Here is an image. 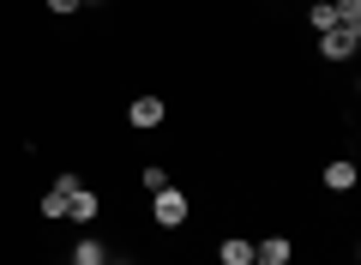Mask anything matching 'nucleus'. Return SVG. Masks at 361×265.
<instances>
[{"label": "nucleus", "instance_id": "ddd939ff", "mask_svg": "<svg viewBox=\"0 0 361 265\" xmlns=\"http://www.w3.org/2000/svg\"><path fill=\"white\" fill-rule=\"evenodd\" d=\"M78 6H103V0H78Z\"/></svg>", "mask_w": 361, "mask_h": 265}, {"label": "nucleus", "instance_id": "1a4fd4ad", "mask_svg": "<svg viewBox=\"0 0 361 265\" xmlns=\"http://www.w3.org/2000/svg\"><path fill=\"white\" fill-rule=\"evenodd\" d=\"M331 13H337V25L361 30V0H331Z\"/></svg>", "mask_w": 361, "mask_h": 265}, {"label": "nucleus", "instance_id": "0eeeda50", "mask_svg": "<svg viewBox=\"0 0 361 265\" xmlns=\"http://www.w3.org/2000/svg\"><path fill=\"white\" fill-rule=\"evenodd\" d=\"M325 187H331V193H349V187H355V163H331V169H325Z\"/></svg>", "mask_w": 361, "mask_h": 265}, {"label": "nucleus", "instance_id": "6e6552de", "mask_svg": "<svg viewBox=\"0 0 361 265\" xmlns=\"http://www.w3.org/2000/svg\"><path fill=\"white\" fill-rule=\"evenodd\" d=\"M73 265H109L103 241H78V247H73Z\"/></svg>", "mask_w": 361, "mask_h": 265}, {"label": "nucleus", "instance_id": "f8f14e48", "mask_svg": "<svg viewBox=\"0 0 361 265\" xmlns=\"http://www.w3.org/2000/svg\"><path fill=\"white\" fill-rule=\"evenodd\" d=\"M42 6H49V13H73L78 0H42Z\"/></svg>", "mask_w": 361, "mask_h": 265}, {"label": "nucleus", "instance_id": "7ed1b4c3", "mask_svg": "<svg viewBox=\"0 0 361 265\" xmlns=\"http://www.w3.org/2000/svg\"><path fill=\"white\" fill-rule=\"evenodd\" d=\"M163 114H169V109H163V97H139V102L127 109V121L145 133V126H163Z\"/></svg>", "mask_w": 361, "mask_h": 265}, {"label": "nucleus", "instance_id": "4468645a", "mask_svg": "<svg viewBox=\"0 0 361 265\" xmlns=\"http://www.w3.org/2000/svg\"><path fill=\"white\" fill-rule=\"evenodd\" d=\"M115 265H121V259H115Z\"/></svg>", "mask_w": 361, "mask_h": 265}, {"label": "nucleus", "instance_id": "9d476101", "mask_svg": "<svg viewBox=\"0 0 361 265\" xmlns=\"http://www.w3.org/2000/svg\"><path fill=\"white\" fill-rule=\"evenodd\" d=\"M42 217H66V193H61V187L42 193Z\"/></svg>", "mask_w": 361, "mask_h": 265}, {"label": "nucleus", "instance_id": "20e7f679", "mask_svg": "<svg viewBox=\"0 0 361 265\" xmlns=\"http://www.w3.org/2000/svg\"><path fill=\"white\" fill-rule=\"evenodd\" d=\"M66 217H73V223H90V217H97V193L73 187V193H66Z\"/></svg>", "mask_w": 361, "mask_h": 265}, {"label": "nucleus", "instance_id": "39448f33", "mask_svg": "<svg viewBox=\"0 0 361 265\" xmlns=\"http://www.w3.org/2000/svg\"><path fill=\"white\" fill-rule=\"evenodd\" d=\"M253 265H289V241H283V235H265V241L253 247Z\"/></svg>", "mask_w": 361, "mask_h": 265}, {"label": "nucleus", "instance_id": "f257e3e1", "mask_svg": "<svg viewBox=\"0 0 361 265\" xmlns=\"http://www.w3.org/2000/svg\"><path fill=\"white\" fill-rule=\"evenodd\" d=\"M355 49H361V30H349V25L319 30V54H325V61H349Z\"/></svg>", "mask_w": 361, "mask_h": 265}, {"label": "nucleus", "instance_id": "f03ea898", "mask_svg": "<svg viewBox=\"0 0 361 265\" xmlns=\"http://www.w3.org/2000/svg\"><path fill=\"white\" fill-rule=\"evenodd\" d=\"M151 211H157V223H163V229H180V223H187V199H180L175 187H157V193H151Z\"/></svg>", "mask_w": 361, "mask_h": 265}, {"label": "nucleus", "instance_id": "9b49d317", "mask_svg": "<svg viewBox=\"0 0 361 265\" xmlns=\"http://www.w3.org/2000/svg\"><path fill=\"white\" fill-rule=\"evenodd\" d=\"M337 25V13H331V0H319V6H313V30H331Z\"/></svg>", "mask_w": 361, "mask_h": 265}, {"label": "nucleus", "instance_id": "423d86ee", "mask_svg": "<svg viewBox=\"0 0 361 265\" xmlns=\"http://www.w3.org/2000/svg\"><path fill=\"white\" fill-rule=\"evenodd\" d=\"M217 259H223V265H253V241L229 235V241H223V247H217Z\"/></svg>", "mask_w": 361, "mask_h": 265}]
</instances>
